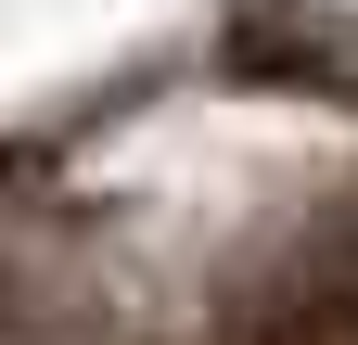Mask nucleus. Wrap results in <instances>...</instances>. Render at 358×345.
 Returning a JSON list of instances; mask_svg holds the SVG:
<instances>
[{
  "mask_svg": "<svg viewBox=\"0 0 358 345\" xmlns=\"http://www.w3.org/2000/svg\"><path fill=\"white\" fill-rule=\"evenodd\" d=\"M243 345H358V256H307V269L256 307Z\"/></svg>",
  "mask_w": 358,
  "mask_h": 345,
  "instance_id": "nucleus-1",
  "label": "nucleus"
}]
</instances>
